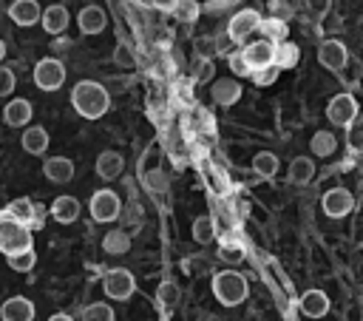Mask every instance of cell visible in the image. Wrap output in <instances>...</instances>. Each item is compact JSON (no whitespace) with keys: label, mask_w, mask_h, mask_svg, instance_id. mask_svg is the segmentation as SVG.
Instances as JSON below:
<instances>
[{"label":"cell","mask_w":363,"mask_h":321,"mask_svg":"<svg viewBox=\"0 0 363 321\" xmlns=\"http://www.w3.org/2000/svg\"><path fill=\"white\" fill-rule=\"evenodd\" d=\"M71 105L79 116L85 119H99L108 114L111 108V94L102 82H94V80H79L74 88H71Z\"/></svg>","instance_id":"cell-1"},{"label":"cell","mask_w":363,"mask_h":321,"mask_svg":"<svg viewBox=\"0 0 363 321\" xmlns=\"http://www.w3.org/2000/svg\"><path fill=\"white\" fill-rule=\"evenodd\" d=\"M213 295L224 304V307H235L241 301H247L250 295V284L238 270H221L213 276Z\"/></svg>","instance_id":"cell-2"},{"label":"cell","mask_w":363,"mask_h":321,"mask_svg":"<svg viewBox=\"0 0 363 321\" xmlns=\"http://www.w3.org/2000/svg\"><path fill=\"white\" fill-rule=\"evenodd\" d=\"M31 247V230L20 222H14L6 210H0V253L14 256Z\"/></svg>","instance_id":"cell-3"},{"label":"cell","mask_w":363,"mask_h":321,"mask_svg":"<svg viewBox=\"0 0 363 321\" xmlns=\"http://www.w3.org/2000/svg\"><path fill=\"white\" fill-rule=\"evenodd\" d=\"M258 23H261V11L258 9H252V6H247V9H238V11H233V17H230V23H227V40L230 43H235V45H244V43H250V34H255L258 31Z\"/></svg>","instance_id":"cell-4"},{"label":"cell","mask_w":363,"mask_h":321,"mask_svg":"<svg viewBox=\"0 0 363 321\" xmlns=\"http://www.w3.org/2000/svg\"><path fill=\"white\" fill-rule=\"evenodd\" d=\"M360 114V105L354 99V94L343 91V94H335L329 102H326V119L332 125H340V128H349Z\"/></svg>","instance_id":"cell-5"},{"label":"cell","mask_w":363,"mask_h":321,"mask_svg":"<svg viewBox=\"0 0 363 321\" xmlns=\"http://www.w3.org/2000/svg\"><path fill=\"white\" fill-rule=\"evenodd\" d=\"M88 210H91L94 222L108 224V222H116V219L122 216V202H119V196H116L111 187H102V190H96V193L91 196Z\"/></svg>","instance_id":"cell-6"},{"label":"cell","mask_w":363,"mask_h":321,"mask_svg":"<svg viewBox=\"0 0 363 321\" xmlns=\"http://www.w3.org/2000/svg\"><path fill=\"white\" fill-rule=\"evenodd\" d=\"M102 290H105V295L113 298V301H128V298L136 293V278H133L130 270H125V267H113V270L105 273V278H102Z\"/></svg>","instance_id":"cell-7"},{"label":"cell","mask_w":363,"mask_h":321,"mask_svg":"<svg viewBox=\"0 0 363 321\" xmlns=\"http://www.w3.org/2000/svg\"><path fill=\"white\" fill-rule=\"evenodd\" d=\"M65 82V65L57 57H43L34 65V85L40 91H57Z\"/></svg>","instance_id":"cell-8"},{"label":"cell","mask_w":363,"mask_h":321,"mask_svg":"<svg viewBox=\"0 0 363 321\" xmlns=\"http://www.w3.org/2000/svg\"><path fill=\"white\" fill-rule=\"evenodd\" d=\"M320 207L329 219H343L354 210V196L346 190V187H329L320 199Z\"/></svg>","instance_id":"cell-9"},{"label":"cell","mask_w":363,"mask_h":321,"mask_svg":"<svg viewBox=\"0 0 363 321\" xmlns=\"http://www.w3.org/2000/svg\"><path fill=\"white\" fill-rule=\"evenodd\" d=\"M318 60H320L323 68L340 74V71L346 68V62H349V51H346V45H343L340 40L332 37V40H323V43H320V48H318Z\"/></svg>","instance_id":"cell-10"},{"label":"cell","mask_w":363,"mask_h":321,"mask_svg":"<svg viewBox=\"0 0 363 321\" xmlns=\"http://www.w3.org/2000/svg\"><path fill=\"white\" fill-rule=\"evenodd\" d=\"M31 116H34V105L26 97H11L3 108V122L9 128H23V125L31 122Z\"/></svg>","instance_id":"cell-11"},{"label":"cell","mask_w":363,"mask_h":321,"mask_svg":"<svg viewBox=\"0 0 363 321\" xmlns=\"http://www.w3.org/2000/svg\"><path fill=\"white\" fill-rule=\"evenodd\" d=\"M77 26H79V31L88 34V37H91V34H99V31H105V26H108V14H105L102 6L88 3V6L79 9V14H77Z\"/></svg>","instance_id":"cell-12"},{"label":"cell","mask_w":363,"mask_h":321,"mask_svg":"<svg viewBox=\"0 0 363 321\" xmlns=\"http://www.w3.org/2000/svg\"><path fill=\"white\" fill-rule=\"evenodd\" d=\"M238 51H241V57H244V62H247L250 71L264 68V65H272V45L267 40H250Z\"/></svg>","instance_id":"cell-13"},{"label":"cell","mask_w":363,"mask_h":321,"mask_svg":"<svg viewBox=\"0 0 363 321\" xmlns=\"http://www.w3.org/2000/svg\"><path fill=\"white\" fill-rule=\"evenodd\" d=\"M210 99L218 105V108H230L241 99V82L233 80V77H224V80H213L210 85Z\"/></svg>","instance_id":"cell-14"},{"label":"cell","mask_w":363,"mask_h":321,"mask_svg":"<svg viewBox=\"0 0 363 321\" xmlns=\"http://www.w3.org/2000/svg\"><path fill=\"white\" fill-rule=\"evenodd\" d=\"M0 321H34V301L11 295L0 304Z\"/></svg>","instance_id":"cell-15"},{"label":"cell","mask_w":363,"mask_h":321,"mask_svg":"<svg viewBox=\"0 0 363 321\" xmlns=\"http://www.w3.org/2000/svg\"><path fill=\"white\" fill-rule=\"evenodd\" d=\"M68 23H71V14L62 3H51L40 11V26L45 28V34H62L68 28Z\"/></svg>","instance_id":"cell-16"},{"label":"cell","mask_w":363,"mask_h":321,"mask_svg":"<svg viewBox=\"0 0 363 321\" xmlns=\"http://www.w3.org/2000/svg\"><path fill=\"white\" fill-rule=\"evenodd\" d=\"M6 213L14 219V222H20V224H26L28 230L34 227V224H40V207L28 199V196H20V199H11L9 205H6Z\"/></svg>","instance_id":"cell-17"},{"label":"cell","mask_w":363,"mask_h":321,"mask_svg":"<svg viewBox=\"0 0 363 321\" xmlns=\"http://www.w3.org/2000/svg\"><path fill=\"white\" fill-rule=\"evenodd\" d=\"M79 199L77 196H68V193H62V196H57L54 202H51V207H48V213H51V219L54 222H60V224H74L77 219H79Z\"/></svg>","instance_id":"cell-18"},{"label":"cell","mask_w":363,"mask_h":321,"mask_svg":"<svg viewBox=\"0 0 363 321\" xmlns=\"http://www.w3.org/2000/svg\"><path fill=\"white\" fill-rule=\"evenodd\" d=\"M40 11H43V6H40L37 0H14V3L9 6V17H11L17 26H23V28L37 26V23H40Z\"/></svg>","instance_id":"cell-19"},{"label":"cell","mask_w":363,"mask_h":321,"mask_svg":"<svg viewBox=\"0 0 363 321\" xmlns=\"http://www.w3.org/2000/svg\"><path fill=\"white\" fill-rule=\"evenodd\" d=\"M43 173L48 182L54 185H65L74 179V162L68 156H48L45 165H43Z\"/></svg>","instance_id":"cell-20"},{"label":"cell","mask_w":363,"mask_h":321,"mask_svg":"<svg viewBox=\"0 0 363 321\" xmlns=\"http://www.w3.org/2000/svg\"><path fill=\"white\" fill-rule=\"evenodd\" d=\"M298 307L306 318H323L329 312V295L323 290H306L301 298H298Z\"/></svg>","instance_id":"cell-21"},{"label":"cell","mask_w":363,"mask_h":321,"mask_svg":"<svg viewBox=\"0 0 363 321\" xmlns=\"http://www.w3.org/2000/svg\"><path fill=\"white\" fill-rule=\"evenodd\" d=\"M20 145H23L26 153H31V156H43V153L48 151V145H51V136H48L45 128H40V125H28V128L23 131Z\"/></svg>","instance_id":"cell-22"},{"label":"cell","mask_w":363,"mask_h":321,"mask_svg":"<svg viewBox=\"0 0 363 321\" xmlns=\"http://www.w3.org/2000/svg\"><path fill=\"white\" fill-rule=\"evenodd\" d=\"M255 34H261V40H267L269 45H278V43L289 40V37H286V34H289V26H286L284 17H261Z\"/></svg>","instance_id":"cell-23"},{"label":"cell","mask_w":363,"mask_h":321,"mask_svg":"<svg viewBox=\"0 0 363 321\" xmlns=\"http://www.w3.org/2000/svg\"><path fill=\"white\" fill-rule=\"evenodd\" d=\"M122 170H125V159H122L119 151H102V153L96 156V173H99V179L113 182Z\"/></svg>","instance_id":"cell-24"},{"label":"cell","mask_w":363,"mask_h":321,"mask_svg":"<svg viewBox=\"0 0 363 321\" xmlns=\"http://www.w3.org/2000/svg\"><path fill=\"white\" fill-rule=\"evenodd\" d=\"M298 62H301V48H298L295 43L284 40V43L272 45V65H275L278 71H284V68H295Z\"/></svg>","instance_id":"cell-25"},{"label":"cell","mask_w":363,"mask_h":321,"mask_svg":"<svg viewBox=\"0 0 363 321\" xmlns=\"http://www.w3.org/2000/svg\"><path fill=\"white\" fill-rule=\"evenodd\" d=\"M312 176H315L312 156H295L289 162V170H286V182L289 185H306V182H312Z\"/></svg>","instance_id":"cell-26"},{"label":"cell","mask_w":363,"mask_h":321,"mask_svg":"<svg viewBox=\"0 0 363 321\" xmlns=\"http://www.w3.org/2000/svg\"><path fill=\"white\" fill-rule=\"evenodd\" d=\"M278 168H281V162H278V156H275L272 151H258V153L252 156V170H255L261 179H275Z\"/></svg>","instance_id":"cell-27"},{"label":"cell","mask_w":363,"mask_h":321,"mask_svg":"<svg viewBox=\"0 0 363 321\" xmlns=\"http://www.w3.org/2000/svg\"><path fill=\"white\" fill-rule=\"evenodd\" d=\"M102 250L108 256H125L130 250V236L125 230H108L102 236Z\"/></svg>","instance_id":"cell-28"},{"label":"cell","mask_w":363,"mask_h":321,"mask_svg":"<svg viewBox=\"0 0 363 321\" xmlns=\"http://www.w3.org/2000/svg\"><path fill=\"white\" fill-rule=\"evenodd\" d=\"M335 148H337V139H335V134L332 131H318V134H312V139H309V151L315 153V156H332L335 153Z\"/></svg>","instance_id":"cell-29"},{"label":"cell","mask_w":363,"mask_h":321,"mask_svg":"<svg viewBox=\"0 0 363 321\" xmlns=\"http://www.w3.org/2000/svg\"><path fill=\"white\" fill-rule=\"evenodd\" d=\"M190 233H193V241L210 244V241L216 239V222H213V216H196Z\"/></svg>","instance_id":"cell-30"},{"label":"cell","mask_w":363,"mask_h":321,"mask_svg":"<svg viewBox=\"0 0 363 321\" xmlns=\"http://www.w3.org/2000/svg\"><path fill=\"white\" fill-rule=\"evenodd\" d=\"M156 304H159L164 312H170V310L179 304V287H176L173 281H162V284L156 287Z\"/></svg>","instance_id":"cell-31"},{"label":"cell","mask_w":363,"mask_h":321,"mask_svg":"<svg viewBox=\"0 0 363 321\" xmlns=\"http://www.w3.org/2000/svg\"><path fill=\"white\" fill-rule=\"evenodd\" d=\"M82 321H116V312H113L111 304L94 301V304L82 307Z\"/></svg>","instance_id":"cell-32"},{"label":"cell","mask_w":363,"mask_h":321,"mask_svg":"<svg viewBox=\"0 0 363 321\" xmlns=\"http://www.w3.org/2000/svg\"><path fill=\"white\" fill-rule=\"evenodd\" d=\"M6 261H9V267H11L14 273H28V270H34V264H37V253H34V247H28V250H23V253L6 256Z\"/></svg>","instance_id":"cell-33"},{"label":"cell","mask_w":363,"mask_h":321,"mask_svg":"<svg viewBox=\"0 0 363 321\" xmlns=\"http://www.w3.org/2000/svg\"><path fill=\"white\" fill-rule=\"evenodd\" d=\"M227 68H230L233 80H238V77H250V68H247V62H244V57H241L238 48H235V51H227Z\"/></svg>","instance_id":"cell-34"},{"label":"cell","mask_w":363,"mask_h":321,"mask_svg":"<svg viewBox=\"0 0 363 321\" xmlns=\"http://www.w3.org/2000/svg\"><path fill=\"white\" fill-rule=\"evenodd\" d=\"M173 9H176V17H179L182 23H193V20H199V14H201V6H199V3H193V0L176 3Z\"/></svg>","instance_id":"cell-35"},{"label":"cell","mask_w":363,"mask_h":321,"mask_svg":"<svg viewBox=\"0 0 363 321\" xmlns=\"http://www.w3.org/2000/svg\"><path fill=\"white\" fill-rule=\"evenodd\" d=\"M278 68L275 65H264V68H255V71H250V80L255 82V85H272L275 80H278Z\"/></svg>","instance_id":"cell-36"},{"label":"cell","mask_w":363,"mask_h":321,"mask_svg":"<svg viewBox=\"0 0 363 321\" xmlns=\"http://www.w3.org/2000/svg\"><path fill=\"white\" fill-rule=\"evenodd\" d=\"M193 80H196V82H210V80H216V65H213V60H210V57H204V60L196 65Z\"/></svg>","instance_id":"cell-37"},{"label":"cell","mask_w":363,"mask_h":321,"mask_svg":"<svg viewBox=\"0 0 363 321\" xmlns=\"http://www.w3.org/2000/svg\"><path fill=\"white\" fill-rule=\"evenodd\" d=\"M17 80H14V71L9 65H0V97H11Z\"/></svg>","instance_id":"cell-38"},{"label":"cell","mask_w":363,"mask_h":321,"mask_svg":"<svg viewBox=\"0 0 363 321\" xmlns=\"http://www.w3.org/2000/svg\"><path fill=\"white\" fill-rule=\"evenodd\" d=\"M227 9H235V3L218 0V3H204V6H201V11H204V14H224Z\"/></svg>","instance_id":"cell-39"},{"label":"cell","mask_w":363,"mask_h":321,"mask_svg":"<svg viewBox=\"0 0 363 321\" xmlns=\"http://www.w3.org/2000/svg\"><path fill=\"white\" fill-rule=\"evenodd\" d=\"M346 131H349V148L352 151H360V119H354Z\"/></svg>","instance_id":"cell-40"},{"label":"cell","mask_w":363,"mask_h":321,"mask_svg":"<svg viewBox=\"0 0 363 321\" xmlns=\"http://www.w3.org/2000/svg\"><path fill=\"white\" fill-rule=\"evenodd\" d=\"M48 321H74V318H71L68 312H54V315H51Z\"/></svg>","instance_id":"cell-41"},{"label":"cell","mask_w":363,"mask_h":321,"mask_svg":"<svg viewBox=\"0 0 363 321\" xmlns=\"http://www.w3.org/2000/svg\"><path fill=\"white\" fill-rule=\"evenodd\" d=\"M3 60H6V43H3V37H0V65H3Z\"/></svg>","instance_id":"cell-42"}]
</instances>
